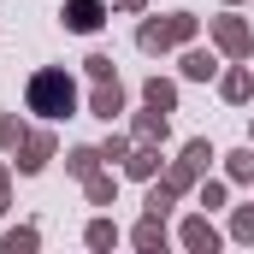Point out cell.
I'll use <instances>...</instances> for the list:
<instances>
[{
    "mask_svg": "<svg viewBox=\"0 0 254 254\" xmlns=\"http://www.w3.org/2000/svg\"><path fill=\"white\" fill-rule=\"evenodd\" d=\"M184 71H190V77H207V71H213V60H207V54H190V60H184Z\"/></svg>",
    "mask_w": 254,
    "mask_h": 254,
    "instance_id": "cell-9",
    "label": "cell"
},
{
    "mask_svg": "<svg viewBox=\"0 0 254 254\" xmlns=\"http://www.w3.org/2000/svg\"><path fill=\"white\" fill-rule=\"evenodd\" d=\"M148 107H154V113H160V107H172V89H166V83H160V77H154V83H148Z\"/></svg>",
    "mask_w": 254,
    "mask_h": 254,
    "instance_id": "cell-8",
    "label": "cell"
},
{
    "mask_svg": "<svg viewBox=\"0 0 254 254\" xmlns=\"http://www.w3.org/2000/svg\"><path fill=\"white\" fill-rule=\"evenodd\" d=\"M184 243H190V249H213V231H207V225H201V219H195L190 231H184Z\"/></svg>",
    "mask_w": 254,
    "mask_h": 254,
    "instance_id": "cell-6",
    "label": "cell"
},
{
    "mask_svg": "<svg viewBox=\"0 0 254 254\" xmlns=\"http://www.w3.org/2000/svg\"><path fill=\"white\" fill-rule=\"evenodd\" d=\"M178 36H190V18H172V24H148V30H142V48H166V42H178Z\"/></svg>",
    "mask_w": 254,
    "mask_h": 254,
    "instance_id": "cell-3",
    "label": "cell"
},
{
    "mask_svg": "<svg viewBox=\"0 0 254 254\" xmlns=\"http://www.w3.org/2000/svg\"><path fill=\"white\" fill-rule=\"evenodd\" d=\"M71 107H77V89H71L65 71H36V77H30V113H42V119H65Z\"/></svg>",
    "mask_w": 254,
    "mask_h": 254,
    "instance_id": "cell-1",
    "label": "cell"
},
{
    "mask_svg": "<svg viewBox=\"0 0 254 254\" xmlns=\"http://www.w3.org/2000/svg\"><path fill=\"white\" fill-rule=\"evenodd\" d=\"M42 154H48V136H36V142L24 148V160H18V166H24V172H42Z\"/></svg>",
    "mask_w": 254,
    "mask_h": 254,
    "instance_id": "cell-5",
    "label": "cell"
},
{
    "mask_svg": "<svg viewBox=\"0 0 254 254\" xmlns=\"http://www.w3.org/2000/svg\"><path fill=\"white\" fill-rule=\"evenodd\" d=\"M60 24H65V30H77V36H89V30L107 24V6H101V0H65Z\"/></svg>",
    "mask_w": 254,
    "mask_h": 254,
    "instance_id": "cell-2",
    "label": "cell"
},
{
    "mask_svg": "<svg viewBox=\"0 0 254 254\" xmlns=\"http://www.w3.org/2000/svg\"><path fill=\"white\" fill-rule=\"evenodd\" d=\"M95 113H101V119H113V113H119V83H107V77H101V89H95Z\"/></svg>",
    "mask_w": 254,
    "mask_h": 254,
    "instance_id": "cell-4",
    "label": "cell"
},
{
    "mask_svg": "<svg viewBox=\"0 0 254 254\" xmlns=\"http://www.w3.org/2000/svg\"><path fill=\"white\" fill-rule=\"evenodd\" d=\"M219 42H225V48H237V54H243V42H249V36H243V24H219Z\"/></svg>",
    "mask_w": 254,
    "mask_h": 254,
    "instance_id": "cell-7",
    "label": "cell"
}]
</instances>
